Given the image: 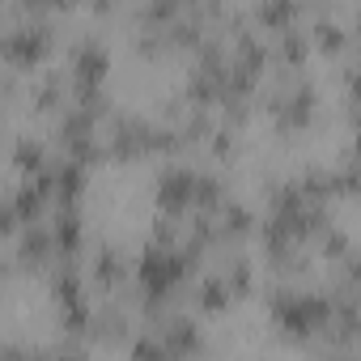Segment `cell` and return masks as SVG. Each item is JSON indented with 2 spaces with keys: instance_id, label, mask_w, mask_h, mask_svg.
I'll return each instance as SVG.
<instances>
[{
  "instance_id": "6da1fadb",
  "label": "cell",
  "mask_w": 361,
  "mask_h": 361,
  "mask_svg": "<svg viewBox=\"0 0 361 361\" xmlns=\"http://www.w3.org/2000/svg\"><path fill=\"white\" fill-rule=\"evenodd\" d=\"M18 153H22L18 161H22L26 170H39V166H43V149H39V145H30V140H26V145H22Z\"/></svg>"
}]
</instances>
